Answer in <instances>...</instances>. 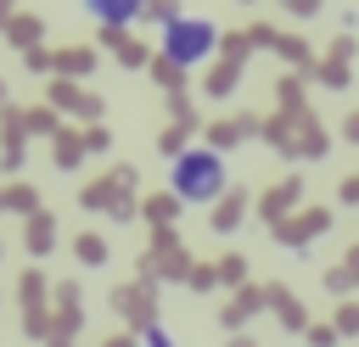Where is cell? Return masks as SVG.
I'll list each match as a JSON object with an SVG mask.
<instances>
[{
	"instance_id": "cell-1",
	"label": "cell",
	"mask_w": 359,
	"mask_h": 347,
	"mask_svg": "<svg viewBox=\"0 0 359 347\" xmlns=\"http://www.w3.org/2000/svg\"><path fill=\"white\" fill-rule=\"evenodd\" d=\"M224 179H230V168H224V157H219L213 146H185V151L168 162V190H174L185 207H213V201L224 196Z\"/></svg>"
},
{
	"instance_id": "cell-4",
	"label": "cell",
	"mask_w": 359,
	"mask_h": 347,
	"mask_svg": "<svg viewBox=\"0 0 359 347\" xmlns=\"http://www.w3.org/2000/svg\"><path fill=\"white\" fill-rule=\"evenodd\" d=\"M140 347H174V336H168L163 325H146V330H140Z\"/></svg>"
},
{
	"instance_id": "cell-3",
	"label": "cell",
	"mask_w": 359,
	"mask_h": 347,
	"mask_svg": "<svg viewBox=\"0 0 359 347\" xmlns=\"http://www.w3.org/2000/svg\"><path fill=\"white\" fill-rule=\"evenodd\" d=\"M79 11L101 28H129V22L146 17V0H79Z\"/></svg>"
},
{
	"instance_id": "cell-2",
	"label": "cell",
	"mask_w": 359,
	"mask_h": 347,
	"mask_svg": "<svg viewBox=\"0 0 359 347\" xmlns=\"http://www.w3.org/2000/svg\"><path fill=\"white\" fill-rule=\"evenodd\" d=\"M157 45H163V56L174 67H202L213 56V45H219V28L208 17H168L163 34H157Z\"/></svg>"
}]
</instances>
